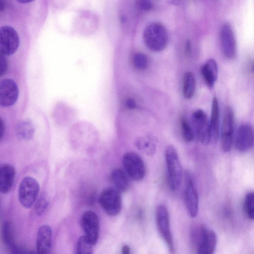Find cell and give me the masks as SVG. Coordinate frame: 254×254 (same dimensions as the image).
I'll list each match as a JSON object with an SVG mask.
<instances>
[{
	"mask_svg": "<svg viewBox=\"0 0 254 254\" xmlns=\"http://www.w3.org/2000/svg\"><path fill=\"white\" fill-rule=\"evenodd\" d=\"M20 39L17 31L10 26L0 27V53L9 56L18 49Z\"/></svg>",
	"mask_w": 254,
	"mask_h": 254,
	"instance_id": "cell-8",
	"label": "cell"
},
{
	"mask_svg": "<svg viewBox=\"0 0 254 254\" xmlns=\"http://www.w3.org/2000/svg\"><path fill=\"white\" fill-rule=\"evenodd\" d=\"M11 254H28L29 250L13 244L9 247Z\"/></svg>",
	"mask_w": 254,
	"mask_h": 254,
	"instance_id": "cell-31",
	"label": "cell"
},
{
	"mask_svg": "<svg viewBox=\"0 0 254 254\" xmlns=\"http://www.w3.org/2000/svg\"><path fill=\"white\" fill-rule=\"evenodd\" d=\"M126 106L127 109L132 110L136 107V103L133 98H128L126 101Z\"/></svg>",
	"mask_w": 254,
	"mask_h": 254,
	"instance_id": "cell-33",
	"label": "cell"
},
{
	"mask_svg": "<svg viewBox=\"0 0 254 254\" xmlns=\"http://www.w3.org/2000/svg\"><path fill=\"white\" fill-rule=\"evenodd\" d=\"M139 7L143 10L148 11L153 7V3L151 1L148 0H141L138 1Z\"/></svg>",
	"mask_w": 254,
	"mask_h": 254,
	"instance_id": "cell-32",
	"label": "cell"
},
{
	"mask_svg": "<svg viewBox=\"0 0 254 254\" xmlns=\"http://www.w3.org/2000/svg\"><path fill=\"white\" fill-rule=\"evenodd\" d=\"M234 126V113L231 107L226 108L224 114L221 132V147L225 152H229L232 147Z\"/></svg>",
	"mask_w": 254,
	"mask_h": 254,
	"instance_id": "cell-10",
	"label": "cell"
},
{
	"mask_svg": "<svg viewBox=\"0 0 254 254\" xmlns=\"http://www.w3.org/2000/svg\"><path fill=\"white\" fill-rule=\"evenodd\" d=\"M181 132L183 139L186 142H190L194 138L193 131L185 117H182L180 120Z\"/></svg>",
	"mask_w": 254,
	"mask_h": 254,
	"instance_id": "cell-28",
	"label": "cell"
},
{
	"mask_svg": "<svg viewBox=\"0 0 254 254\" xmlns=\"http://www.w3.org/2000/svg\"><path fill=\"white\" fill-rule=\"evenodd\" d=\"M196 82L193 74L190 71L186 72L183 77L182 93L187 99L191 98L195 93Z\"/></svg>",
	"mask_w": 254,
	"mask_h": 254,
	"instance_id": "cell-22",
	"label": "cell"
},
{
	"mask_svg": "<svg viewBox=\"0 0 254 254\" xmlns=\"http://www.w3.org/2000/svg\"><path fill=\"white\" fill-rule=\"evenodd\" d=\"M19 96L16 83L12 79L6 78L0 82V106L7 107L14 105Z\"/></svg>",
	"mask_w": 254,
	"mask_h": 254,
	"instance_id": "cell-14",
	"label": "cell"
},
{
	"mask_svg": "<svg viewBox=\"0 0 254 254\" xmlns=\"http://www.w3.org/2000/svg\"><path fill=\"white\" fill-rule=\"evenodd\" d=\"M156 221L158 230L165 242L171 253L174 252V244L170 230L169 214L163 204L159 205L156 211Z\"/></svg>",
	"mask_w": 254,
	"mask_h": 254,
	"instance_id": "cell-6",
	"label": "cell"
},
{
	"mask_svg": "<svg viewBox=\"0 0 254 254\" xmlns=\"http://www.w3.org/2000/svg\"><path fill=\"white\" fill-rule=\"evenodd\" d=\"M1 236L3 242L8 247L14 244L13 228L10 222H3L1 228Z\"/></svg>",
	"mask_w": 254,
	"mask_h": 254,
	"instance_id": "cell-24",
	"label": "cell"
},
{
	"mask_svg": "<svg viewBox=\"0 0 254 254\" xmlns=\"http://www.w3.org/2000/svg\"><path fill=\"white\" fill-rule=\"evenodd\" d=\"M244 211L246 215L250 219L254 218V194L253 192L248 193L244 199Z\"/></svg>",
	"mask_w": 254,
	"mask_h": 254,
	"instance_id": "cell-26",
	"label": "cell"
},
{
	"mask_svg": "<svg viewBox=\"0 0 254 254\" xmlns=\"http://www.w3.org/2000/svg\"><path fill=\"white\" fill-rule=\"evenodd\" d=\"M5 6V1L4 0H0V11H2Z\"/></svg>",
	"mask_w": 254,
	"mask_h": 254,
	"instance_id": "cell-37",
	"label": "cell"
},
{
	"mask_svg": "<svg viewBox=\"0 0 254 254\" xmlns=\"http://www.w3.org/2000/svg\"><path fill=\"white\" fill-rule=\"evenodd\" d=\"M40 190L38 182L31 177L24 178L19 184L18 198L25 208H30L35 202Z\"/></svg>",
	"mask_w": 254,
	"mask_h": 254,
	"instance_id": "cell-4",
	"label": "cell"
},
{
	"mask_svg": "<svg viewBox=\"0 0 254 254\" xmlns=\"http://www.w3.org/2000/svg\"><path fill=\"white\" fill-rule=\"evenodd\" d=\"M157 141L151 136H143L136 138L135 145L137 148L148 155L153 154L156 150Z\"/></svg>",
	"mask_w": 254,
	"mask_h": 254,
	"instance_id": "cell-21",
	"label": "cell"
},
{
	"mask_svg": "<svg viewBox=\"0 0 254 254\" xmlns=\"http://www.w3.org/2000/svg\"><path fill=\"white\" fill-rule=\"evenodd\" d=\"M122 162L126 173L131 180L139 181L145 174L144 163L141 157L133 152L125 153L122 158Z\"/></svg>",
	"mask_w": 254,
	"mask_h": 254,
	"instance_id": "cell-5",
	"label": "cell"
},
{
	"mask_svg": "<svg viewBox=\"0 0 254 254\" xmlns=\"http://www.w3.org/2000/svg\"><path fill=\"white\" fill-rule=\"evenodd\" d=\"M5 132V125L3 120L0 118V140L3 137Z\"/></svg>",
	"mask_w": 254,
	"mask_h": 254,
	"instance_id": "cell-34",
	"label": "cell"
},
{
	"mask_svg": "<svg viewBox=\"0 0 254 254\" xmlns=\"http://www.w3.org/2000/svg\"><path fill=\"white\" fill-rule=\"evenodd\" d=\"M52 230L47 225L39 228L36 237L37 254H51Z\"/></svg>",
	"mask_w": 254,
	"mask_h": 254,
	"instance_id": "cell-16",
	"label": "cell"
},
{
	"mask_svg": "<svg viewBox=\"0 0 254 254\" xmlns=\"http://www.w3.org/2000/svg\"><path fill=\"white\" fill-rule=\"evenodd\" d=\"M200 72L206 84L212 88L217 78L218 67L216 61L212 59L207 60L202 66Z\"/></svg>",
	"mask_w": 254,
	"mask_h": 254,
	"instance_id": "cell-18",
	"label": "cell"
},
{
	"mask_svg": "<svg viewBox=\"0 0 254 254\" xmlns=\"http://www.w3.org/2000/svg\"><path fill=\"white\" fill-rule=\"evenodd\" d=\"M110 180L115 188L119 192H125L129 188L128 176L122 169L116 168L110 174Z\"/></svg>",
	"mask_w": 254,
	"mask_h": 254,
	"instance_id": "cell-19",
	"label": "cell"
},
{
	"mask_svg": "<svg viewBox=\"0 0 254 254\" xmlns=\"http://www.w3.org/2000/svg\"><path fill=\"white\" fill-rule=\"evenodd\" d=\"M192 239L196 246L197 254H214L217 242L214 231L202 225Z\"/></svg>",
	"mask_w": 254,
	"mask_h": 254,
	"instance_id": "cell-3",
	"label": "cell"
},
{
	"mask_svg": "<svg viewBox=\"0 0 254 254\" xmlns=\"http://www.w3.org/2000/svg\"><path fill=\"white\" fill-rule=\"evenodd\" d=\"M220 37L224 55L229 59H234L237 54L236 41L232 27L229 23L223 24Z\"/></svg>",
	"mask_w": 254,
	"mask_h": 254,
	"instance_id": "cell-13",
	"label": "cell"
},
{
	"mask_svg": "<svg viewBox=\"0 0 254 254\" xmlns=\"http://www.w3.org/2000/svg\"><path fill=\"white\" fill-rule=\"evenodd\" d=\"M81 224L84 233L83 236L92 245H95L99 233V219L97 214L92 211H85L82 215Z\"/></svg>",
	"mask_w": 254,
	"mask_h": 254,
	"instance_id": "cell-11",
	"label": "cell"
},
{
	"mask_svg": "<svg viewBox=\"0 0 254 254\" xmlns=\"http://www.w3.org/2000/svg\"><path fill=\"white\" fill-rule=\"evenodd\" d=\"M192 122L196 134L199 140L207 145L211 140L209 122L204 112L198 109L192 114Z\"/></svg>",
	"mask_w": 254,
	"mask_h": 254,
	"instance_id": "cell-12",
	"label": "cell"
},
{
	"mask_svg": "<svg viewBox=\"0 0 254 254\" xmlns=\"http://www.w3.org/2000/svg\"><path fill=\"white\" fill-rule=\"evenodd\" d=\"M132 63L135 67L139 70L146 69L149 64L147 57L141 52H136L133 55Z\"/></svg>",
	"mask_w": 254,
	"mask_h": 254,
	"instance_id": "cell-27",
	"label": "cell"
},
{
	"mask_svg": "<svg viewBox=\"0 0 254 254\" xmlns=\"http://www.w3.org/2000/svg\"><path fill=\"white\" fill-rule=\"evenodd\" d=\"M15 178L13 166L5 164L0 166V192L8 193L12 188Z\"/></svg>",
	"mask_w": 254,
	"mask_h": 254,
	"instance_id": "cell-17",
	"label": "cell"
},
{
	"mask_svg": "<svg viewBox=\"0 0 254 254\" xmlns=\"http://www.w3.org/2000/svg\"><path fill=\"white\" fill-rule=\"evenodd\" d=\"M35 202V212L38 215H41L47 209L48 205V200L46 197L42 195L38 199H36Z\"/></svg>",
	"mask_w": 254,
	"mask_h": 254,
	"instance_id": "cell-29",
	"label": "cell"
},
{
	"mask_svg": "<svg viewBox=\"0 0 254 254\" xmlns=\"http://www.w3.org/2000/svg\"><path fill=\"white\" fill-rule=\"evenodd\" d=\"M254 129L248 123L241 125L237 130L235 137V146L240 152L250 150L254 144Z\"/></svg>",
	"mask_w": 254,
	"mask_h": 254,
	"instance_id": "cell-15",
	"label": "cell"
},
{
	"mask_svg": "<svg viewBox=\"0 0 254 254\" xmlns=\"http://www.w3.org/2000/svg\"><path fill=\"white\" fill-rule=\"evenodd\" d=\"M93 246L84 236H81L77 241L76 254H92Z\"/></svg>",
	"mask_w": 254,
	"mask_h": 254,
	"instance_id": "cell-25",
	"label": "cell"
},
{
	"mask_svg": "<svg viewBox=\"0 0 254 254\" xmlns=\"http://www.w3.org/2000/svg\"><path fill=\"white\" fill-rule=\"evenodd\" d=\"M167 170L168 185L170 190L177 191L182 181V168L176 148L172 145L168 146L165 153Z\"/></svg>",
	"mask_w": 254,
	"mask_h": 254,
	"instance_id": "cell-2",
	"label": "cell"
},
{
	"mask_svg": "<svg viewBox=\"0 0 254 254\" xmlns=\"http://www.w3.org/2000/svg\"><path fill=\"white\" fill-rule=\"evenodd\" d=\"M19 2H22V3H28L29 2H31L32 1V0H20V1H18Z\"/></svg>",
	"mask_w": 254,
	"mask_h": 254,
	"instance_id": "cell-38",
	"label": "cell"
},
{
	"mask_svg": "<svg viewBox=\"0 0 254 254\" xmlns=\"http://www.w3.org/2000/svg\"><path fill=\"white\" fill-rule=\"evenodd\" d=\"M185 182L184 199L186 206L190 216L195 218L198 210L197 190L193 179L190 173H186Z\"/></svg>",
	"mask_w": 254,
	"mask_h": 254,
	"instance_id": "cell-9",
	"label": "cell"
},
{
	"mask_svg": "<svg viewBox=\"0 0 254 254\" xmlns=\"http://www.w3.org/2000/svg\"><path fill=\"white\" fill-rule=\"evenodd\" d=\"M143 40L146 47L150 51L154 52L162 51L168 42V31L162 23L152 22L144 29Z\"/></svg>",
	"mask_w": 254,
	"mask_h": 254,
	"instance_id": "cell-1",
	"label": "cell"
},
{
	"mask_svg": "<svg viewBox=\"0 0 254 254\" xmlns=\"http://www.w3.org/2000/svg\"><path fill=\"white\" fill-rule=\"evenodd\" d=\"M130 248L128 246L124 245L122 249V254H130Z\"/></svg>",
	"mask_w": 254,
	"mask_h": 254,
	"instance_id": "cell-36",
	"label": "cell"
},
{
	"mask_svg": "<svg viewBox=\"0 0 254 254\" xmlns=\"http://www.w3.org/2000/svg\"><path fill=\"white\" fill-rule=\"evenodd\" d=\"M211 139L217 141L219 134V108L217 98L212 100L211 119L209 123Z\"/></svg>",
	"mask_w": 254,
	"mask_h": 254,
	"instance_id": "cell-20",
	"label": "cell"
},
{
	"mask_svg": "<svg viewBox=\"0 0 254 254\" xmlns=\"http://www.w3.org/2000/svg\"><path fill=\"white\" fill-rule=\"evenodd\" d=\"M185 51L187 55H189L191 52V43L190 40H188L186 42Z\"/></svg>",
	"mask_w": 254,
	"mask_h": 254,
	"instance_id": "cell-35",
	"label": "cell"
},
{
	"mask_svg": "<svg viewBox=\"0 0 254 254\" xmlns=\"http://www.w3.org/2000/svg\"><path fill=\"white\" fill-rule=\"evenodd\" d=\"M8 67V62L5 56L0 53V77L5 73Z\"/></svg>",
	"mask_w": 254,
	"mask_h": 254,
	"instance_id": "cell-30",
	"label": "cell"
},
{
	"mask_svg": "<svg viewBox=\"0 0 254 254\" xmlns=\"http://www.w3.org/2000/svg\"><path fill=\"white\" fill-rule=\"evenodd\" d=\"M16 134L20 139L28 140L33 136L34 127L33 123L28 120L20 122L16 128Z\"/></svg>",
	"mask_w": 254,
	"mask_h": 254,
	"instance_id": "cell-23",
	"label": "cell"
},
{
	"mask_svg": "<svg viewBox=\"0 0 254 254\" xmlns=\"http://www.w3.org/2000/svg\"><path fill=\"white\" fill-rule=\"evenodd\" d=\"M99 202L105 212L110 216H116L121 210L122 200L120 192L113 187H108L102 191Z\"/></svg>",
	"mask_w": 254,
	"mask_h": 254,
	"instance_id": "cell-7",
	"label": "cell"
}]
</instances>
